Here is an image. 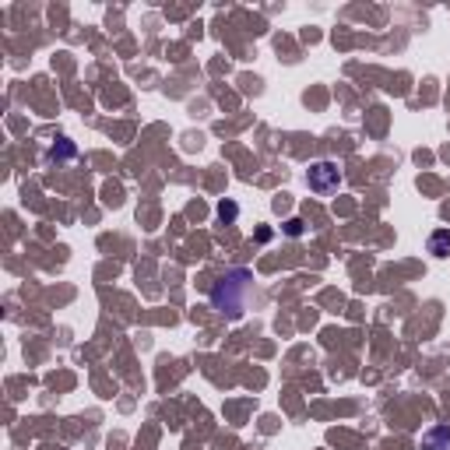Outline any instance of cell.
<instances>
[{
  "instance_id": "obj_5",
  "label": "cell",
  "mask_w": 450,
  "mask_h": 450,
  "mask_svg": "<svg viewBox=\"0 0 450 450\" xmlns=\"http://www.w3.org/2000/svg\"><path fill=\"white\" fill-rule=\"evenodd\" d=\"M285 232H288V236H299V232H303V225H299V222H288Z\"/></svg>"
},
{
  "instance_id": "obj_1",
  "label": "cell",
  "mask_w": 450,
  "mask_h": 450,
  "mask_svg": "<svg viewBox=\"0 0 450 450\" xmlns=\"http://www.w3.org/2000/svg\"><path fill=\"white\" fill-rule=\"evenodd\" d=\"M250 299H253V274L243 271V267L229 271V274L218 278L215 288H211V307H215L218 314H225L229 321L243 317V310L250 307Z\"/></svg>"
},
{
  "instance_id": "obj_2",
  "label": "cell",
  "mask_w": 450,
  "mask_h": 450,
  "mask_svg": "<svg viewBox=\"0 0 450 450\" xmlns=\"http://www.w3.org/2000/svg\"><path fill=\"white\" fill-rule=\"evenodd\" d=\"M307 183H310V190H317V194H331V190H338L342 173H338L335 162H314L310 173H307Z\"/></svg>"
},
{
  "instance_id": "obj_4",
  "label": "cell",
  "mask_w": 450,
  "mask_h": 450,
  "mask_svg": "<svg viewBox=\"0 0 450 450\" xmlns=\"http://www.w3.org/2000/svg\"><path fill=\"white\" fill-rule=\"evenodd\" d=\"M447 246H450V236H447V232H436V236H433V253H436V257H443V253H447Z\"/></svg>"
},
{
  "instance_id": "obj_3",
  "label": "cell",
  "mask_w": 450,
  "mask_h": 450,
  "mask_svg": "<svg viewBox=\"0 0 450 450\" xmlns=\"http://www.w3.org/2000/svg\"><path fill=\"white\" fill-rule=\"evenodd\" d=\"M422 450H450V426H436L422 436Z\"/></svg>"
}]
</instances>
